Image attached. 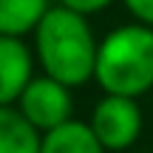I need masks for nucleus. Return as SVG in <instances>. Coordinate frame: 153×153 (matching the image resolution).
<instances>
[{"mask_svg": "<svg viewBox=\"0 0 153 153\" xmlns=\"http://www.w3.org/2000/svg\"><path fill=\"white\" fill-rule=\"evenodd\" d=\"M34 31H37V57L51 79L71 88L94 76L99 45L94 43V34L79 11L68 6L48 9Z\"/></svg>", "mask_w": 153, "mask_h": 153, "instance_id": "nucleus-1", "label": "nucleus"}, {"mask_svg": "<svg viewBox=\"0 0 153 153\" xmlns=\"http://www.w3.org/2000/svg\"><path fill=\"white\" fill-rule=\"evenodd\" d=\"M97 82L116 97H139L153 88V28L122 26L97 51Z\"/></svg>", "mask_w": 153, "mask_h": 153, "instance_id": "nucleus-2", "label": "nucleus"}, {"mask_svg": "<svg viewBox=\"0 0 153 153\" xmlns=\"http://www.w3.org/2000/svg\"><path fill=\"white\" fill-rule=\"evenodd\" d=\"M91 128L105 150H125L136 142L139 131H142V111L133 102V97L108 94L94 108Z\"/></svg>", "mask_w": 153, "mask_h": 153, "instance_id": "nucleus-3", "label": "nucleus"}, {"mask_svg": "<svg viewBox=\"0 0 153 153\" xmlns=\"http://www.w3.org/2000/svg\"><path fill=\"white\" fill-rule=\"evenodd\" d=\"M20 111L37 131H54V128L71 122V97L68 85L45 76H34L20 97Z\"/></svg>", "mask_w": 153, "mask_h": 153, "instance_id": "nucleus-4", "label": "nucleus"}, {"mask_svg": "<svg viewBox=\"0 0 153 153\" xmlns=\"http://www.w3.org/2000/svg\"><path fill=\"white\" fill-rule=\"evenodd\" d=\"M31 79V54L23 40L0 34V105L20 99Z\"/></svg>", "mask_w": 153, "mask_h": 153, "instance_id": "nucleus-5", "label": "nucleus"}, {"mask_svg": "<svg viewBox=\"0 0 153 153\" xmlns=\"http://www.w3.org/2000/svg\"><path fill=\"white\" fill-rule=\"evenodd\" d=\"M40 148L43 139L23 111L0 105V153H40Z\"/></svg>", "mask_w": 153, "mask_h": 153, "instance_id": "nucleus-6", "label": "nucleus"}, {"mask_svg": "<svg viewBox=\"0 0 153 153\" xmlns=\"http://www.w3.org/2000/svg\"><path fill=\"white\" fill-rule=\"evenodd\" d=\"M102 142L97 139L91 125L82 122H65V125L45 131L40 153H102Z\"/></svg>", "mask_w": 153, "mask_h": 153, "instance_id": "nucleus-7", "label": "nucleus"}, {"mask_svg": "<svg viewBox=\"0 0 153 153\" xmlns=\"http://www.w3.org/2000/svg\"><path fill=\"white\" fill-rule=\"evenodd\" d=\"M48 11V0H0V34L20 37L40 26Z\"/></svg>", "mask_w": 153, "mask_h": 153, "instance_id": "nucleus-8", "label": "nucleus"}, {"mask_svg": "<svg viewBox=\"0 0 153 153\" xmlns=\"http://www.w3.org/2000/svg\"><path fill=\"white\" fill-rule=\"evenodd\" d=\"M125 6L139 17L142 23L153 26V0H125Z\"/></svg>", "mask_w": 153, "mask_h": 153, "instance_id": "nucleus-9", "label": "nucleus"}, {"mask_svg": "<svg viewBox=\"0 0 153 153\" xmlns=\"http://www.w3.org/2000/svg\"><path fill=\"white\" fill-rule=\"evenodd\" d=\"M111 0H62V6L79 11V14H91V11H99L102 6H108Z\"/></svg>", "mask_w": 153, "mask_h": 153, "instance_id": "nucleus-10", "label": "nucleus"}]
</instances>
